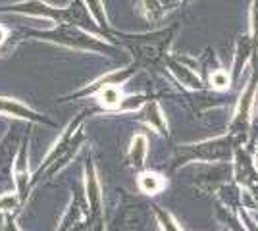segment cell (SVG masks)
Masks as SVG:
<instances>
[{
    "instance_id": "5bb4252c",
    "label": "cell",
    "mask_w": 258,
    "mask_h": 231,
    "mask_svg": "<svg viewBox=\"0 0 258 231\" xmlns=\"http://www.w3.org/2000/svg\"><path fill=\"white\" fill-rule=\"evenodd\" d=\"M141 10L145 14L147 20L151 22H160L162 18L166 16V4L164 0H141Z\"/></svg>"
},
{
    "instance_id": "3957f363",
    "label": "cell",
    "mask_w": 258,
    "mask_h": 231,
    "mask_svg": "<svg viewBox=\"0 0 258 231\" xmlns=\"http://www.w3.org/2000/svg\"><path fill=\"white\" fill-rule=\"evenodd\" d=\"M35 37H39L41 41L74 48V50H89V52H98V54H114L116 52V46L102 41L100 35H91L77 25H58L48 31L35 33Z\"/></svg>"
},
{
    "instance_id": "d6986e66",
    "label": "cell",
    "mask_w": 258,
    "mask_h": 231,
    "mask_svg": "<svg viewBox=\"0 0 258 231\" xmlns=\"http://www.w3.org/2000/svg\"><path fill=\"white\" fill-rule=\"evenodd\" d=\"M18 204H22L18 195H2L0 197V210L2 212H12Z\"/></svg>"
},
{
    "instance_id": "9c48e42d",
    "label": "cell",
    "mask_w": 258,
    "mask_h": 231,
    "mask_svg": "<svg viewBox=\"0 0 258 231\" xmlns=\"http://www.w3.org/2000/svg\"><path fill=\"white\" fill-rule=\"evenodd\" d=\"M166 64H168L170 71L175 75V79H177L181 85H185V87H189V89H195V91H197V89H203V85H205L203 79L197 75L195 69L185 66L181 60H177V58H166Z\"/></svg>"
},
{
    "instance_id": "7402d4cb",
    "label": "cell",
    "mask_w": 258,
    "mask_h": 231,
    "mask_svg": "<svg viewBox=\"0 0 258 231\" xmlns=\"http://www.w3.org/2000/svg\"><path fill=\"white\" fill-rule=\"evenodd\" d=\"M252 164H254V170L258 172V152H256V156H254V160H252Z\"/></svg>"
},
{
    "instance_id": "ac0fdd59",
    "label": "cell",
    "mask_w": 258,
    "mask_h": 231,
    "mask_svg": "<svg viewBox=\"0 0 258 231\" xmlns=\"http://www.w3.org/2000/svg\"><path fill=\"white\" fill-rule=\"evenodd\" d=\"M250 41L254 46V52L258 50V0H252L250 6Z\"/></svg>"
},
{
    "instance_id": "30bf717a",
    "label": "cell",
    "mask_w": 258,
    "mask_h": 231,
    "mask_svg": "<svg viewBox=\"0 0 258 231\" xmlns=\"http://www.w3.org/2000/svg\"><path fill=\"white\" fill-rule=\"evenodd\" d=\"M141 120L145 121L149 127H152L156 133L160 135H168V121H166V116L162 112L160 104L156 100H149L143 108V114H141Z\"/></svg>"
},
{
    "instance_id": "2e32d148",
    "label": "cell",
    "mask_w": 258,
    "mask_h": 231,
    "mask_svg": "<svg viewBox=\"0 0 258 231\" xmlns=\"http://www.w3.org/2000/svg\"><path fill=\"white\" fill-rule=\"evenodd\" d=\"M154 214H156V220H158L162 231H183V227L179 225V221L173 218L172 212H168L162 206H154Z\"/></svg>"
},
{
    "instance_id": "ffe728a7",
    "label": "cell",
    "mask_w": 258,
    "mask_h": 231,
    "mask_svg": "<svg viewBox=\"0 0 258 231\" xmlns=\"http://www.w3.org/2000/svg\"><path fill=\"white\" fill-rule=\"evenodd\" d=\"M4 229L6 231H22L18 225H16V221H14V218L12 216H6V223H4Z\"/></svg>"
},
{
    "instance_id": "7a4b0ae2",
    "label": "cell",
    "mask_w": 258,
    "mask_h": 231,
    "mask_svg": "<svg viewBox=\"0 0 258 231\" xmlns=\"http://www.w3.org/2000/svg\"><path fill=\"white\" fill-rule=\"evenodd\" d=\"M81 123H83V114L66 127L64 133L60 135V139L54 143V146L44 156L43 164L37 168V172L33 176L31 185L39 183L43 179V176L52 177L56 172H60L62 168L70 164V160L76 156V152L81 148V144L85 141V133L81 129Z\"/></svg>"
},
{
    "instance_id": "52a82bcc",
    "label": "cell",
    "mask_w": 258,
    "mask_h": 231,
    "mask_svg": "<svg viewBox=\"0 0 258 231\" xmlns=\"http://www.w3.org/2000/svg\"><path fill=\"white\" fill-rule=\"evenodd\" d=\"M0 114L8 116V118H16V120L33 121V123H44V125H52V121L44 118L43 114L33 110L31 106L23 104L16 99H8V97H0Z\"/></svg>"
},
{
    "instance_id": "e0dca14e",
    "label": "cell",
    "mask_w": 258,
    "mask_h": 231,
    "mask_svg": "<svg viewBox=\"0 0 258 231\" xmlns=\"http://www.w3.org/2000/svg\"><path fill=\"white\" fill-rule=\"evenodd\" d=\"M231 73L229 71H226V69H222V67H218V69H214L212 73H210V85L216 89V91H226V89H229V85H231Z\"/></svg>"
},
{
    "instance_id": "9a60e30c",
    "label": "cell",
    "mask_w": 258,
    "mask_h": 231,
    "mask_svg": "<svg viewBox=\"0 0 258 231\" xmlns=\"http://www.w3.org/2000/svg\"><path fill=\"white\" fill-rule=\"evenodd\" d=\"M87 6V10L91 12L93 20L97 22V25L102 31H108V16L104 10V2L102 0H83Z\"/></svg>"
},
{
    "instance_id": "ba28073f",
    "label": "cell",
    "mask_w": 258,
    "mask_h": 231,
    "mask_svg": "<svg viewBox=\"0 0 258 231\" xmlns=\"http://www.w3.org/2000/svg\"><path fill=\"white\" fill-rule=\"evenodd\" d=\"M29 177L31 176H29V168H27V144L23 143L16 156V162H14V183H16V195L20 198V202H25V198H27V191L31 185Z\"/></svg>"
},
{
    "instance_id": "44dd1931",
    "label": "cell",
    "mask_w": 258,
    "mask_h": 231,
    "mask_svg": "<svg viewBox=\"0 0 258 231\" xmlns=\"http://www.w3.org/2000/svg\"><path fill=\"white\" fill-rule=\"evenodd\" d=\"M8 35H10V31H8V29H6L4 25H0V44L4 43L6 39H8Z\"/></svg>"
},
{
    "instance_id": "7c38bea8",
    "label": "cell",
    "mask_w": 258,
    "mask_h": 231,
    "mask_svg": "<svg viewBox=\"0 0 258 231\" xmlns=\"http://www.w3.org/2000/svg\"><path fill=\"white\" fill-rule=\"evenodd\" d=\"M95 97H97L98 104L108 108V110H116L123 104V93H121L119 85H114V83L100 85V89L95 93Z\"/></svg>"
},
{
    "instance_id": "6da1fadb",
    "label": "cell",
    "mask_w": 258,
    "mask_h": 231,
    "mask_svg": "<svg viewBox=\"0 0 258 231\" xmlns=\"http://www.w3.org/2000/svg\"><path fill=\"white\" fill-rule=\"evenodd\" d=\"M0 12H16V14H25V16H37V18H46L54 20L60 25H77L85 31H97V22L93 20L91 12L87 10L83 0H72L70 6L66 8H56L43 0H23L16 2L8 8H0Z\"/></svg>"
},
{
    "instance_id": "8992f818",
    "label": "cell",
    "mask_w": 258,
    "mask_h": 231,
    "mask_svg": "<svg viewBox=\"0 0 258 231\" xmlns=\"http://www.w3.org/2000/svg\"><path fill=\"white\" fill-rule=\"evenodd\" d=\"M85 197L91 210V220L97 221L102 229L104 223V208H102V187H100V179H98L97 168L93 158L85 160Z\"/></svg>"
},
{
    "instance_id": "8fae6325",
    "label": "cell",
    "mask_w": 258,
    "mask_h": 231,
    "mask_svg": "<svg viewBox=\"0 0 258 231\" xmlns=\"http://www.w3.org/2000/svg\"><path fill=\"white\" fill-rule=\"evenodd\" d=\"M147 154H149V141H147V135L137 133V135L131 139V144H129V152H127L129 166L135 168V170H141V168L145 166Z\"/></svg>"
},
{
    "instance_id": "277c9868",
    "label": "cell",
    "mask_w": 258,
    "mask_h": 231,
    "mask_svg": "<svg viewBox=\"0 0 258 231\" xmlns=\"http://www.w3.org/2000/svg\"><path fill=\"white\" fill-rule=\"evenodd\" d=\"M239 146L241 144L237 143L229 133L222 135V137H216V139L203 141V143L185 144L179 150V162H177V166L193 162V160H201V162H226V160H229L233 156V152H237Z\"/></svg>"
},
{
    "instance_id": "5b68a950",
    "label": "cell",
    "mask_w": 258,
    "mask_h": 231,
    "mask_svg": "<svg viewBox=\"0 0 258 231\" xmlns=\"http://www.w3.org/2000/svg\"><path fill=\"white\" fill-rule=\"evenodd\" d=\"M256 95H258V66L254 62V69L252 75L248 77L247 87L241 91V97L237 100L235 112L231 118V125H229V135L241 144L245 141L250 125V116L254 112V104H256Z\"/></svg>"
},
{
    "instance_id": "4fadbf2b",
    "label": "cell",
    "mask_w": 258,
    "mask_h": 231,
    "mask_svg": "<svg viewBox=\"0 0 258 231\" xmlns=\"http://www.w3.org/2000/svg\"><path fill=\"white\" fill-rule=\"evenodd\" d=\"M137 185L147 195H158L160 191L166 189V179L156 172H143L137 177Z\"/></svg>"
}]
</instances>
